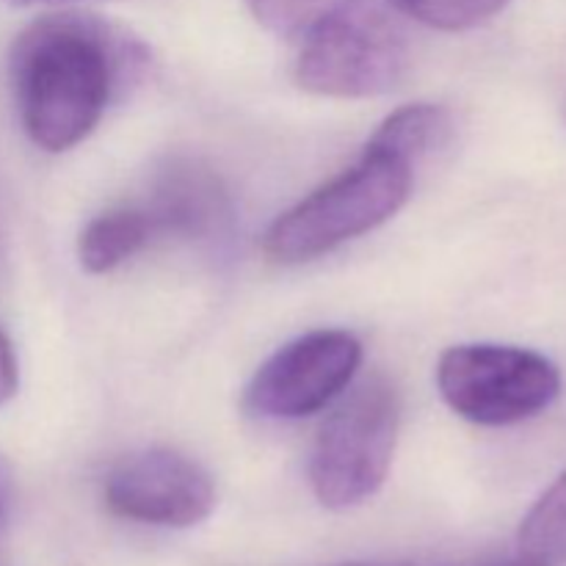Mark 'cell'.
<instances>
[{"instance_id":"cell-1","label":"cell","mask_w":566,"mask_h":566,"mask_svg":"<svg viewBox=\"0 0 566 566\" xmlns=\"http://www.w3.org/2000/svg\"><path fill=\"white\" fill-rule=\"evenodd\" d=\"M149 72L136 33L86 11H55L20 31L9 53V81L22 130L44 153L77 147L111 103Z\"/></svg>"},{"instance_id":"cell-2","label":"cell","mask_w":566,"mask_h":566,"mask_svg":"<svg viewBox=\"0 0 566 566\" xmlns=\"http://www.w3.org/2000/svg\"><path fill=\"white\" fill-rule=\"evenodd\" d=\"M409 64V17L396 0H335L302 33L293 75L310 94L365 99L392 92Z\"/></svg>"},{"instance_id":"cell-3","label":"cell","mask_w":566,"mask_h":566,"mask_svg":"<svg viewBox=\"0 0 566 566\" xmlns=\"http://www.w3.org/2000/svg\"><path fill=\"white\" fill-rule=\"evenodd\" d=\"M415 164L368 142L357 164L280 216L263 238L274 263L298 265L376 230L407 205Z\"/></svg>"},{"instance_id":"cell-4","label":"cell","mask_w":566,"mask_h":566,"mask_svg":"<svg viewBox=\"0 0 566 566\" xmlns=\"http://www.w3.org/2000/svg\"><path fill=\"white\" fill-rule=\"evenodd\" d=\"M401 423V401L387 379H365L318 431L310 484L332 512L363 506L385 486Z\"/></svg>"},{"instance_id":"cell-5","label":"cell","mask_w":566,"mask_h":566,"mask_svg":"<svg viewBox=\"0 0 566 566\" xmlns=\"http://www.w3.org/2000/svg\"><path fill=\"white\" fill-rule=\"evenodd\" d=\"M437 387L459 418L479 426H514L553 407L562 396V370L531 348L468 343L442 354Z\"/></svg>"},{"instance_id":"cell-6","label":"cell","mask_w":566,"mask_h":566,"mask_svg":"<svg viewBox=\"0 0 566 566\" xmlns=\"http://www.w3.org/2000/svg\"><path fill=\"white\" fill-rule=\"evenodd\" d=\"M363 346L352 332L318 329L265 359L243 392L254 418L298 420L335 401L357 374Z\"/></svg>"},{"instance_id":"cell-7","label":"cell","mask_w":566,"mask_h":566,"mask_svg":"<svg viewBox=\"0 0 566 566\" xmlns=\"http://www.w3.org/2000/svg\"><path fill=\"white\" fill-rule=\"evenodd\" d=\"M105 506L122 520L155 528H193L216 509L208 470L171 448H147L119 459L103 484Z\"/></svg>"},{"instance_id":"cell-8","label":"cell","mask_w":566,"mask_h":566,"mask_svg":"<svg viewBox=\"0 0 566 566\" xmlns=\"http://www.w3.org/2000/svg\"><path fill=\"white\" fill-rule=\"evenodd\" d=\"M144 210L158 238H180L197 247L221 252L232 238L230 193L208 164L177 155L155 171Z\"/></svg>"},{"instance_id":"cell-9","label":"cell","mask_w":566,"mask_h":566,"mask_svg":"<svg viewBox=\"0 0 566 566\" xmlns=\"http://www.w3.org/2000/svg\"><path fill=\"white\" fill-rule=\"evenodd\" d=\"M158 238L144 205H125L94 216L77 238V258L88 274H108Z\"/></svg>"},{"instance_id":"cell-10","label":"cell","mask_w":566,"mask_h":566,"mask_svg":"<svg viewBox=\"0 0 566 566\" xmlns=\"http://www.w3.org/2000/svg\"><path fill=\"white\" fill-rule=\"evenodd\" d=\"M517 558L528 566L566 564V473L525 514L517 534Z\"/></svg>"},{"instance_id":"cell-11","label":"cell","mask_w":566,"mask_h":566,"mask_svg":"<svg viewBox=\"0 0 566 566\" xmlns=\"http://www.w3.org/2000/svg\"><path fill=\"white\" fill-rule=\"evenodd\" d=\"M451 136V114L442 105L418 103L403 105L387 116L379 130L370 136V144L401 155L409 164H418L423 155L434 153Z\"/></svg>"},{"instance_id":"cell-12","label":"cell","mask_w":566,"mask_h":566,"mask_svg":"<svg viewBox=\"0 0 566 566\" xmlns=\"http://www.w3.org/2000/svg\"><path fill=\"white\" fill-rule=\"evenodd\" d=\"M506 3L509 0H396L409 20L437 31H468L506 9Z\"/></svg>"},{"instance_id":"cell-13","label":"cell","mask_w":566,"mask_h":566,"mask_svg":"<svg viewBox=\"0 0 566 566\" xmlns=\"http://www.w3.org/2000/svg\"><path fill=\"white\" fill-rule=\"evenodd\" d=\"M258 22L280 36H302L335 0H247Z\"/></svg>"},{"instance_id":"cell-14","label":"cell","mask_w":566,"mask_h":566,"mask_svg":"<svg viewBox=\"0 0 566 566\" xmlns=\"http://www.w3.org/2000/svg\"><path fill=\"white\" fill-rule=\"evenodd\" d=\"M20 387V368H17V354L11 348L9 335L0 329V407L17 396Z\"/></svg>"},{"instance_id":"cell-15","label":"cell","mask_w":566,"mask_h":566,"mask_svg":"<svg viewBox=\"0 0 566 566\" xmlns=\"http://www.w3.org/2000/svg\"><path fill=\"white\" fill-rule=\"evenodd\" d=\"M20 6H75V3H99V0H9Z\"/></svg>"},{"instance_id":"cell-16","label":"cell","mask_w":566,"mask_h":566,"mask_svg":"<svg viewBox=\"0 0 566 566\" xmlns=\"http://www.w3.org/2000/svg\"><path fill=\"white\" fill-rule=\"evenodd\" d=\"M6 501H9V473H6L3 462H0V520H3Z\"/></svg>"},{"instance_id":"cell-17","label":"cell","mask_w":566,"mask_h":566,"mask_svg":"<svg viewBox=\"0 0 566 566\" xmlns=\"http://www.w3.org/2000/svg\"><path fill=\"white\" fill-rule=\"evenodd\" d=\"M6 258V232H3V219H0V263Z\"/></svg>"},{"instance_id":"cell-18","label":"cell","mask_w":566,"mask_h":566,"mask_svg":"<svg viewBox=\"0 0 566 566\" xmlns=\"http://www.w3.org/2000/svg\"><path fill=\"white\" fill-rule=\"evenodd\" d=\"M495 566H528V564H525V562H520V558H517V562H509V564H495Z\"/></svg>"},{"instance_id":"cell-19","label":"cell","mask_w":566,"mask_h":566,"mask_svg":"<svg viewBox=\"0 0 566 566\" xmlns=\"http://www.w3.org/2000/svg\"><path fill=\"white\" fill-rule=\"evenodd\" d=\"M354 566H357V564H354Z\"/></svg>"}]
</instances>
